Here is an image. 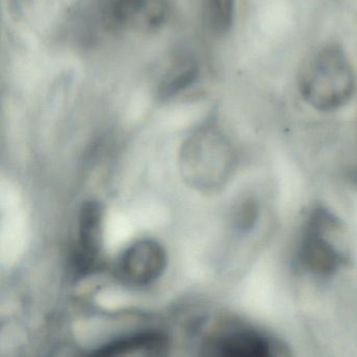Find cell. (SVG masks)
Masks as SVG:
<instances>
[{"label": "cell", "instance_id": "6da1fadb", "mask_svg": "<svg viewBox=\"0 0 357 357\" xmlns=\"http://www.w3.org/2000/svg\"><path fill=\"white\" fill-rule=\"evenodd\" d=\"M298 88L303 100L320 112L346 106L356 92V77L345 50L328 44L314 52L300 69Z\"/></svg>", "mask_w": 357, "mask_h": 357}, {"label": "cell", "instance_id": "7a4b0ae2", "mask_svg": "<svg viewBox=\"0 0 357 357\" xmlns=\"http://www.w3.org/2000/svg\"><path fill=\"white\" fill-rule=\"evenodd\" d=\"M339 218L326 208H314L305 220L297 248V260L305 272L318 277L335 274L346 261L337 241Z\"/></svg>", "mask_w": 357, "mask_h": 357}, {"label": "cell", "instance_id": "3957f363", "mask_svg": "<svg viewBox=\"0 0 357 357\" xmlns=\"http://www.w3.org/2000/svg\"><path fill=\"white\" fill-rule=\"evenodd\" d=\"M170 15L168 0H106L104 20L111 29L136 33L157 31Z\"/></svg>", "mask_w": 357, "mask_h": 357}, {"label": "cell", "instance_id": "277c9868", "mask_svg": "<svg viewBox=\"0 0 357 357\" xmlns=\"http://www.w3.org/2000/svg\"><path fill=\"white\" fill-rule=\"evenodd\" d=\"M167 255L159 243L150 239L136 241L130 245L117 261V275L129 284H150L163 274Z\"/></svg>", "mask_w": 357, "mask_h": 357}, {"label": "cell", "instance_id": "5b68a950", "mask_svg": "<svg viewBox=\"0 0 357 357\" xmlns=\"http://www.w3.org/2000/svg\"><path fill=\"white\" fill-rule=\"evenodd\" d=\"M201 357H275V352L263 333L249 327H234L209 337Z\"/></svg>", "mask_w": 357, "mask_h": 357}, {"label": "cell", "instance_id": "8992f818", "mask_svg": "<svg viewBox=\"0 0 357 357\" xmlns=\"http://www.w3.org/2000/svg\"><path fill=\"white\" fill-rule=\"evenodd\" d=\"M103 209L96 201L85 202L79 218L78 243L73 254L75 274L87 275L96 268L102 247Z\"/></svg>", "mask_w": 357, "mask_h": 357}, {"label": "cell", "instance_id": "52a82bcc", "mask_svg": "<svg viewBox=\"0 0 357 357\" xmlns=\"http://www.w3.org/2000/svg\"><path fill=\"white\" fill-rule=\"evenodd\" d=\"M166 347V339L155 331H140L109 342L85 357H152Z\"/></svg>", "mask_w": 357, "mask_h": 357}, {"label": "cell", "instance_id": "ba28073f", "mask_svg": "<svg viewBox=\"0 0 357 357\" xmlns=\"http://www.w3.org/2000/svg\"><path fill=\"white\" fill-rule=\"evenodd\" d=\"M198 75L196 62L189 56L176 58L169 65L159 82V92L161 96H174L180 90L190 86Z\"/></svg>", "mask_w": 357, "mask_h": 357}, {"label": "cell", "instance_id": "9c48e42d", "mask_svg": "<svg viewBox=\"0 0 357 357\" xmlns=\"http://www.w3.org/2000/svg\"><path fill=\"white\" fill-rule=\"evenodd\" d=\"M207 21L218 33H228L235 17V0H205Z\"/></svg>", "mask_w": 357, "mask_h": 357}, {"label": "cell", "instance_id": "30bf717a", "mask_svg": "<svg viewBox=\"0 0 357 357\" xmlns=\"http://www.w3.org/2000/svg\"><path fill=\"white\" fill-rule=\"evenodd\" d=\"M260 213H261V208L257 199H254L253 197L242 199L235 209V227L240 232H249L257 225Z\"/></svg>", "mask_w": 357, "mask_h": 357}]
</instances>
